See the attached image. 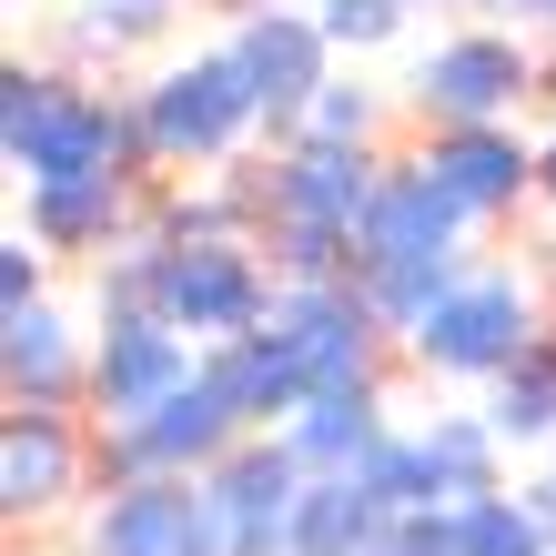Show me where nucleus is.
I'll return each instance as SVG.
<instances>
[{
	"label": "nucleus",
	"instance_id": "f257e3e1",
	"mask_svg": "<svg viewBox=\"0 0 556 556\" xmlns=\"http://www.w3.org/2000/svg\"><path fill=\"white\" fill-rule=\"evenodd\" d=\"M0 162L21 182H72V173H162L142 142V102L72 72H0Z\"/></svg>",
	"mask_w": 556,
	"mask_h": 556
},
{
	"label": "nucleus",
	"instance_id": "f03ea898",
	"mask_svg": "<svg viewBox=\"0 0 556 556\" xmlns=\"http://www.w3.org/2000/svg\"><path fill=\"white\" fill-rule=\"evenodd\" d=\"M132 102H142V142H152L162 173H223L243 142H264V91L233 61V41H213L192 61H162Z\"/></svg>",
	"mask_w": 556,
	"mask_h": 556
},
{
	"label": "nucleus",
	"instance_id": "7ed1b4c3",
	"mask_svg": "<svg viewBox=\"0 0 556 556\" xmlns=\"http://www.w3.org/2000/svg\"><path fill=\"white\" fill-rule=\"evenodd\" d=\"M527 102H546V51L516 21H466L435 51H415V72H405L415 132L425 122H516Z\"/></svg>",
	"mask_w": 556,
	"mask_h": 556
},
{
	"label": "nucleus",
	"instance_id": "20e7f679",
	"mask_svg": "<svg viewBox=\"0 0 556 556\" xmlns=\"http://www.w3.org/2000/svg\"><path fill=\"white\" fill-rule=\"evenodd\" d=\"M546 324H556V314L536 304V283L516 274V264H466V283H455L445 304L405 334V365L445 375V384H496L516 354L546 334Z\"/></svg>",
	"mask_w": 556,
	"mask_h": 556
},
{
	"label": "nucleus",
	"instance_id": "39448f33",
	"mask_svg": "<svg viewBox=\"0 0 556 556\" xmlns=\"http://www.w3.org/2000/svg\"><path fill=\"white\" fill-rule=\"evenodd\" d=\"M102 485V425L81 405H11L0 415V516L11 527H51Z\"/></svg>",
	"mask_w": 556,
	"mask_h": 556
},
{
	"label": "nucleus",
	"instance_id": "423d86ee",
	"mask_svg": "<svg viewBox=\"0 0 556 556\" xmlns=\"http://www.w3.org/2000/svg\"><path fill=\"white\" fill-rule=\"evenodd\" d=\"M233 61L253 72V91H264V142L283 152L314 122L324 81H334V41H324L314 0H243L233 11Z\"/></svg>",
	"mask_w": 556,
	"mask_h": 556
},
{
	"label": "nucleus",
	"instance_id": "0eeeda50",
	"mask_svg": "<svg viewBox=\"0 0 556 556\" xmlns=\"http://www.w3.org/2000/svg\"><path fill=\"white\" fill-rule=\"evenodd\" d=\"M173 243V233H162ZM274 264H264V233H213V243H173L162 264V314L182 324L192 344H223V334H253L274 314Z\"/></svg>",
	"mask_w": 556,
	"mask_h": 556
},
{
	"label": "nucleus",
	"instance_id": "6e6552de",
	"mask_svg": "<svg viewBox=\"0 0 556 556\" xmlns=\"http://www.w3.org/2000/svg\"><path fill=\"white\" fill-rule=\"evenodd\" d=\"M243 435H253V425L233 415V395H223L213 375H192V384H173L152 415L102 425V485H112V476H213Z\"/></svg>",
	"mask_w": 556,
	"mask_h": 556
},
{
	"label": "nucleus",
	"instance_id": "1a4fd4ad",
	"mask_svg": "<svg viewBox=\"0 0 556 556\" xmlns=\"http://www.w3.org/2000/svg\"><path fill=\"white\" fill-rule=\"evenodd\" d=\"M384 142H334V132H293L283 152L264 142L253 152V182H264V213H304V223H334V233H365L375 213V182H384Z\"/></svg>",
	"mask_w": 556,
	"mask_h": 556
},
{
	"label": "nucleus",
	"instance_id": "9d476101",
	"mask_svg": "<svg viewBox=\"0 0 556 556\" xmlns=\"http://www.w3.org/2000/svg\"><path fill=\"white\" fill-rule=\"evenodd\" d=\"M192 375H203V344H192L173 314H102L91 324V395H81V415L91 425H132Z\"/></svg>",
	"mask_w": 556,
	"mask_h": 556
},
{
	"label": "nucleus",
	"instance_id": "9b49d317",
	"mask_svg": "<svg viewBox=\"0 0 556 556\" xmlns=\"http://www.w3.org/2000/svg\"><path fill=\"white\" fill-rule=\"evenodd\" d=\"M415 162L476 223H516V213L536 203V142L516 132V122H425V132H415Z\"/></svg>",
	"mask_w": 556,
	"mask_h": 556
},
{
	"label": "nucleus",
	"instance_id": "f8f14e48",
	"mask_svg": "<svg viewBox=\"0 0 556 556\" xmlns=\"http://www.w3.org/2000/svg\"><path fill=\"white\" fill-rule=\"evenodd\" d=\"M213 485V527H223V556H283V527H293V496H304V455L283 445V425H253V435L203 476Z\"/></svg>",
	"mask_w": 556,
	"mask_h": 556
},
{
	"label": "nucleus",
	"instance_id": "ddd939ff",
	"mask_svg": "<svg viewBox=\"0 0 556 556\" xmlns=\"http://www.w3.org/2000/svg\"><path fill=\"white\" fill-rule=\"evenodd\" d=\"M152 223V173H72V182H30V233L51 253H112Z\"/></svg>",
	"mask_w": 556,
	"mask_h": 556
},
{
	"label": "nucleus",
	"instance_id": "4468645a",
	"mask_svg": "<svg viewBox=\"0 0 556 556\" xmlns=\"http://www.w3.org/2000/svg\"><path fill=\"white\" fill-rule=\"evenodd\" d=\"M466 233H476V213L455 203L415 152H395V162H384V182H375L365 233H354V264H365V253H445V243H466Z\"/></svg>",
	"mask_w": 556,
	"mask_h": 556
},
{
	"label": "nucleus",
	"instance_id": "2eb2a0df",
	"mask_svg": "<svg viewBox=\"0 0 556 556\" xmlns=\"http://www.w3.org/2000/svg\"><path fill=\"white\" fill-rule=\"evenodd\" d=\"M0 384H11V405H81L91 395V354L72 344V324L41 304L0 314Z\"/></svg>",
	"mask_w": 556,
	"mask_h": 556
},
{
	"label": "nucleus",
	"instance_id": "dca6fc26",
	"mask_svg": "<svg viewBox=\"0 0 556 556\" xmlns=\"http://www.w3.org/2000/svg\"><path fill=\"white\" fill-rule=\"evenodd\" d=\"M384 384H324V395H304V415L283 425V445L304 455V476H365L384 455Z\"/></svg>",
	"mask_w": 556,
	"mask_h": 556
},
{
	"label": "nucleus",
	"instance_id": "f3484780",
	"mask_svg": "<svg viewBox=\"0 0 556 556\" xmlns=\"http://www.w3.org/2000/svg\"><path fill=\"white\" fill-rule=\"evenodd\" d=\"M203 375L233 395V415H243V425H293V415H304V395H314V375L293 365L283 334H264V324H253V334L203 344Z\"/></svg>",
	"mask_w": 556,
	"mask_h": 556
},
{
	"label": "nucleus",
	"instance_id": "a211bd4d",
	"mask_svg": "<svg viewBox=\"0 0 556 556\" xmlns=\"http://www.w3.org/2000/svg\"><path fill=\"white\" fill-rule=\"evenodd\" d=\"M384 506L365 476H304V496H293V527H283V556H365L384 536Z\"/></svg>",
	"mask_w": 556,
	"mask_h": 556
},
{
	"label": "nucleus",
	"instance_id": "6ab92c4d",
	"mask_svg": "<svg viewBox=\"0 0 556 556\" xmlns=\"http://www.w3.org/2000/svg\"><path fill=\"white\" fill-rule=\"evenodd\" d=\"M354 283L375 293V314L395 324V334H415V324L435 314L455 283H466V243H445V253H365V264H354Z\"/></svg>",
	"mask_w": 556,
	"mask_h": 556
},
{
	"label": "nucleus",
	"instance_id": "aec40b11",
	"mask_svg": "<svg viewBox=\"0 0 556 556\" xmlns=\"http://www.w3.org/2000/svg\"><path fill=\"white\" fill-rule=\"evenodd\" d=\"M425 435V466H435V496L445 506H466V496H485V485H506V435H496V415H435V425H415Z\"/></svg>",
	"mask_w": 556,
	"mask_h": 556
},
{
	"label": "nucleus",
	"instance_id": "412c9836",
	"mask_svg": "<svg viewBox=\"0 0 556 556\" xmlns=\"http://www.w3.org/2000/svg\"><path fill=\"white\" fill-rule=\"evenodd\" d=\"M173 11L182 0H72V21H61V61H132V51H152L162 30H173Z\"/></svg>",
	"mask_w": 556,
	"mask_h": 556
},
{
	"label": "nucleus",
	"instance_id": "4be33fe9",
	"mask_svg": "<svg viewBox=\"0 0 556 556\" xmlns=\"http://www.w3.org/2000/svg\"><path fill=\"white\" fill-rule=\"evenodd\" d=\"M485 415H496L506 445H536V455L556 445V324H546L527 354H516L496 384H485Z\"/></svg>",
	"mask_w": 556,
	"mask_h": 556
},
{
	"label": "nucleus",
	"instance_id": "5701e85b",
	"mask_svg": "<svg viewBox=\"0 0 556 556\" xmlns=\"http://www.w3.org/2000/svg\"><path fill=\"white\" fill-rule=\"evenodd\" d=\"M455 556H556V527L536 516L527 485H485L455 506Z\"/></svg>",
	"mask_w": 556,
	"mask_h": 556
},
{
	"label": "nucleus",
	"instance_id": "b1692460",
	"mask_svg": "<svg viewBox=\"0 0 556 556\" xmlns=\"http://www.w3.org/2000/svg\"><path fill=\"white\" fill-rule=\"evenodd\" d=\"M264 264L283 283H334V274H354V233L304 223V213H264Z\"/></svg>",
	"mask_w": 556,
	"mask_h": 556
},
{
	"label": "nucleus",
	"instance_id": "393cba45",
	"mask_svg": "<svg viewBox=\"0 0 556 556\" xmlns=\"http://www.w3.org/2000/svg\"><path fill=\"white\" fill-rule=\"evenodd\" d=\"M314 21L334 51H384V41H405L415 0H314Z\"/></svg>",
	"mask_w": 556,
	"mask_h": 556
},
{
	"label": "nucleus",
	"instance_id": "a878e982",
	"mask_svg": "<svg viewBox=\"0 0 556 556\" xmlns=\"http://www.w3.org/2000/svg\"><path fill=\"white\" fill-rule=\"evenodd\" d=\"M365 485H375L384 506H445V496H435V466H425V435H405V425L384 435V455L365 466Z\"/></svg>",
	"mask_w": 556,
	"mask_h": 556
},
{
	"label": "nucleus",
	"instance_id": "bb28decb",
	"mask_svg": "<svg viewBox=\"0 0 556 556\" xmlns=\"http://www.w3.org/2000/svg\"><path fill=\"white\" fill-rule=\"evenodd\" d=\"M304 132H334V142H384V91H375V81H344V72H334Z\"/></svg>",
	"mask_w": 556,
	"mask_h": 556
},
{
	"label": "nucleus",
	"instance_id": "cd10ccee",
	"mask_svg": "<svg viewBox=\"0 0 556 556\" xmlns=\"http://www.w3.org/2000/svg\"><path fill=\"white\" fill-rule=\"evenodd\" d=\"M365 556H455V506H395Z\"/></svg>",
	"mask_w": 556,
	"mask_h": 556
},
{
	"label": "nucleus",
	"instance_id": "c85d7f7f",
	"mask_svg": "<svg viewBox=\"0 0 556 556\" xmlns=\"http://www.w3.org/2000/svg\"><path fill=\"white\" fill-rule=\"evenodd\" d=\"M41 283H51V243L41 233H11V243H0V314L41 304Z\"/></svg>",
	"mask_w": 556,
	"mask_h": 556
},
{
	"label": "nucleus",
	"instance_id": "c756f323",
	"mask_svg": "<svg viewBox=\"0 0 556 556\" xmlns=\"http://www.w3.org/2000/svg\"><path fill=\"white\" fill-rule=\"evenodd\" d=\"M455 11H476V21H516V30H546V0H455Z\"/></svg>",
	"mask_w": 556,
	"mask_h": 556
},
{
	"label": "nucleus",
	"instance_id": "7c9ffc66",
	"mask_svg": "<svg viewBox=\"0 0 556 556\" xmlns=\"http://www.w3.org/2000/svg\"><path fill=\"white\" fill-rule=\"evenodd\" d=\"M536 203H556V132L536 142Z\"/></svg>",
	"mask_w": 556,
	"mask_h": 556
},
{
	"label": "nucleus",
	"instance_id": "2f4dec72",
	"mask_svg": "<svg viewBox=\"0 0 556 556\" xmlns=\"http://www.w3.org/2000/svg\"><path fill=\"white\" fill-rule=\"evenodd\" d=\"M536 41H546V51H556V0H546V30H536Z\"/></svg>",
	"mask_w": 556,
	"mask_h": 556
},
{
	"label": "nucleus",
	"instance_id": "473e14b6",
	"mask_svg": "<svg viewBox=\"0 0 556 556\" xmlns=\"http://www.w3.org/2000/svg\"><path fill=\"white\" fill-rule=\"evenodd\" d=\"M546 293H556V243H546Z\"/></svg>",
	"mask_w": 556,
	"mask_h": 556
},
{
	"label": "nucleus",
	"instance_id": "72a5a7b5",
	"mask_svg": "<svg viewBox=\"0 0 556 556\" xmlns=\"http://www.w3.org/2000/svg\"><path fill=\"white\" fill-rule=\"evenodd\" d=\"M192 11H203V0H192Z\"/></svg>",
	"mask_w": 556,
	"mask_h": 556
}]
</instances>
